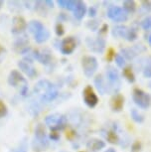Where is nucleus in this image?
Masks as SVG:
<instances>
[{
    "label": "nucleus",
    "mask_w": 151,
    "mask_h": 152,
    "mask_svg": "<svg viewBox=\"0 0 151 152\" xmlns=\"http://www.w3.org/2000/svg\"><path fill=\"white\" fill-rule=\"evenodd\" d=\"M34 91L42 100L47 102L54 100L59 94L56 86L48 80L39 81L34 88Z\"/></svg>",
    "instance_id": "f257e3e1"
},
{
    "label": "nucleus",
    "mask_w": 151,
    "mask_h": 152,
    "mask_svg": "<svg viewBox=\"0 0 151 152\" xmlns=\"http://www.w3.org/2000/svg\"><path fill=\"white\" fill-rule=\"evenodd\" d=\"M48 145H49V142H48L45 127L43 124L39 123L35 128V135H34L32 143L33 149L36 152H41L43 150H46Z\"/></svg>",
    "instance_id": "f03ea898"
},
{
    "label": "nucleus",
    "mask_w": 151,
    "mask_h": 152,
    "mask_svg": "<svg viewBox=\"0 0 151 152\" xmlns=\"http://www.w3.org/2000/svg\"><path fill=\"white\" fill-rule=\"evenodd\" d=\"M28 28H29L30 32L33 34L35 41L37 43H39V44L46 42L49 39L50 37L49 31L47 30V28L40 21H36V20L31 21L29 23V25H28Z\"/></svg>",
    "instance_id": "7ed1b4c3"
},
{
    "label": "nucleus",
    "mask_w": 151,
    "mask_h": 152,
    "mask_svg": "<svg viewBox=\"0 0 151 152\" xmlns=\"http://www.w3.org/2000/svg\"><path fill=\"white\" fill-rule=\"evenodd\" d=\"M8 84H9L11 87L16 88L22 96H27L28 83L18 71L14 70L9 74V77H8Z\"/></svg>",
    "instance_id": "20e7f679"
},
{
    "label": "nucleus",
    "mask_w": 151,
    "mask_h": 152,
    "mask_svg": "<svg viewBox=\"0 0 151 152\" xmlns=\"http://www.w3.org/2000/svg\"><path fill=\"white\" fill-rule=\"evenodd\" d=\"M45 122H46V124L50 128H52V130H59V129H63L66 126L67 119L62 114L55 113V114L48 115L45 118Z\"/></svg>",
    "instance_id": "39448f33"
},
{
    "label": "nucleus",
    "mask_w": 151,
    "mask_h": 152,
    "mask_svg": "<svg viewBox=\"0 0 151 152\" xmlns=\"http://www.w3.org/2000/svg\"><path fill=\"white\" fill-rule=\"evenodd\" d=\"M98 60L93 56H85L82 60V71L88 78H92L98 70Z\"/></svg>",
    "instance_id": "423d86ee"
},
{
    "label": "nucleus",
    "mask_w": 151,
    "mask_h": 152,
    "mask_svg": "<svg viewBox=\"0 0 151 152\" xmlns=\"http://www.w3.org/2000/svg\"><path fill=\"white\" fill-rule=\"evenodd\" d=\"M132 97H133V102H134L135 104H137L139 107L144 108V110L149 107L150 102H151L150 96H149V94H147L142 90L134 88V90H133Z\"/></svg>",
    "instance_id": "0eeeda50"
},
{
    "label": "nucleus",
    "mask_w": 151,
    "mask_h": 152,
    "mask_svg": "<svg viewBox=\"0 0 151 152\" xmlns=\"http://www.w3.org/2000/svg\"><path fill=\"white\" fill-rule=\"evenodd\" d=\"M107 16L115 22H125L128 18V14L123 10V8L118 6L109 7L107 11Z\"/></svg>",
    "instance_id": "6e6552de"
},
{
    "label": "nucleus",
    "mask_w": 151,
    "mask_h": 152,
    "mask_svg": "<svg viewBox=\"0 0 151 152\" xmlns=\"http://www.w3.org/2000/svg\"><path fill=\"white\" fill-rule=\"evenodd\" d=\"M82 97H84V102H85V104L90 107H95L98 102V96L95 94L93 88L90 86L85 88L84 91H82Z\"/></svg>",
    "instance_id": "1a4fd4ad"
},
{
    "label": "nucleus",
    "mask_w": 151,
    "mask_h": 152,
    "mask_svg": "<svg viewBox=\"0 0 151 152\" xmlns=\"http://www.w3.org/2000/svg\"><path fill=\"white\" fill-rule=\"evenodd\" d=\"M77 47V42L74 37H68L65 38L61 43V52L65 55L72 54Z\"/></svg>",
    "instance_id": "9d476101"
},
{
    "label": "nucleus",
    "mask_w": 151,
    "mask_h": 152,
    "mask_svg": "<svg viewBox=\"0 0 151 152\" xmlns=\"http://www.w3.org/2000/svg\"><path fill=\"white\" fill-rule=\"evenodd\" d=\"M27 27V23L25 19L21 16H15L12 20V33L21 34L23 33Z\"/></svg>",
    "instance_id": "9b49d317"
},
{
    "label": "nucleus",
    "mask_w": 151,
    "mask_h": 152,
    "mask_svg": "<svg viewBox=\"0 0 151 152\" xmlns=\"http://www.w3.org/2000/svg\"><path fill=\"white\" fill-rule=\"evenodd\" d=\"M34 58L41 63V64L48 65L51 62L52 56L47 49H36L34 51Z\"/></svg>",
    "instance_id": "f8f14e48"
},
{
    "label": "nucleus",
    "mask_w": 151,
    "mask_h": 152,
    "mask_svg": "<svg viewBox=\"0 0 151 152\" xmlns=\"http://www.w3.org/2000/svg\"><path fill=\"white\" fill-rule=\"evenodd\" d=\"M18 67L20 68V70L23 72L25 75H27L29 78H34V77L37 75L36 69L34 68V66L32 65V63L30 61H25V60L19 61Z\"/></svg>",
    "instance_id": "ddd939ff"
},
{
    "label": "nucleus",
    "mask_w": 151,
    "mask_h": 152,
    "mask_svg": "<svg viewBox=\"0 0 151 152\" xmlns=\"http://www.w3.org/2000/svg\"><path fill=\"white\" fill-rule=\"evenodd\" d=\"M14 49L19 54H24L29 51V40L27 39V37L23 36L17 39L14 43Z\"/></svg>",
    "instance_id": "4468645a"
},
{
    "label": "nucleus",
    "mask_w": 151,
    "mask_h": 152,
    "mask_svg": "<svg viewBox=\"0 0 151 152\" xmlns=\"http://www.w3.org/2000/svg\"><path fill=\"white\" fill-rule=\"evenodd\" d=\"M87 147L90 151L98 152L99 150H101L102 148L105 147V143H104V141H102V140H101V139L93 138L87 143Z\"/></svg>",
    "instance_id": "2eb2a0df"
},
{
    "label": "nucleus",
    "mask_w": 151,
    "mask_h": 152,
    "mask_svg": "<svg viewBox=\"0 0 151 152\" xmlns=\"http://www.w3.org/2000/svg\"><path fill=\"white\" fill-rule=\"evenodd\" d=\"M88 45L90 50L95 51V52H102L104 49V40L101 38H98L96 40H90L88 39Z\"/></svg>",
    "instance_id": "dca6fc26"
},
{
    "label": "nucleus",
    "mask_w": 151,
    "mask_h": 152,
    "mask_svg": "<svg viewBox=\"0 0 151 152\" xmlns=\"http://www.w3.org/2000/svg\"><path fill=\"white\" fill-rule=\"evenodd\" d=\"M73 11H74V16L77 19L81 20L85 16V12H87V6H85V4L82 1H77L75 9Z\"/></svg>",
    "instance_id": "f3484780"
},
{
    "label": "nucleus",
    "mask_w": 151,
    "mask_h": 152,
    "mask_svg": "<svg viewBox=\"0 0 151 152\" xmlns=\"http://www.w3.org/2000/svg\"><path fill=\"white\" fill-rule=\"evenodd\" d=\"M124 99L121 94H115L112 99V108L115 111H120L123 107Z\"/></svg>",
    "instance_id": "a211bd4d"
},
{
    "label": "nucleus",
    "mask_w": 151,
    "mask_h": 152,
    "mask_svg": "<svg viewBox=\"0 0 151 152\" xmlns=\"http://www.w3.org/2000/svg\"><path fill=\"white\" fill-rule=\"evenodd\" d=\"M107 80L113 85H119V74L115 68L109 67L107 70Z\"/></svg>",
    "instance_id": "6ab92c4d"
},
{
    "label": "nucleus",
    "mask_w": 151,
    "mask_h": 152,
    "mask_svg": "<svg viewBox=\"0 0 151 152\" xmlns=\"http://www.w3.org/2000/svg\"><path fill=\"white\" fill-rule=\"evenodd\" d=\"M95 83H96V86L98 88V90L101 91V94H104L105 91L107 90V87L105 86L104 82V79H102L101 76H98L95 80Z\"/></svg>",
    "instance_id": "aec40b11"
},
{
    "label": "nucleus",
    "mask_w": 151,
    "mask_h": 152,
    "mask_svg": "<svg viewBox=\"0 0 151 152\" xmlns=\"http://www.w3.org/2000/svg\"><path fill=\"white\" fill-rule=\"evenodd\" d=\"M136 8V4L134 1H131V0H126V1L123 2V10L126 13H130V12H134Z\"/></svg>",
    "instance_id": "412c9836"
},
{
    "label": "nucleus",
    "mask_w": 151,
    "mask_h": 152,
    "mask_svg": "<svg viewBox=\"0 0 151 152\" xmlns=\"http://www.w3.org/2000/svg\"><path fill=\"white\" fill-rule=\"evenodd\" d=\"M127 31H128V28H126L125 26H118L113 29V35L118 36V37H124L125 38V36H126V34H127Z\"/></svg>",
    "instance_id": "4be33fe9"
},
{
    "label": "nucleus",
    "mask_w": 151,
    "mask_h": 152,
    "mask_svg": "<svg viewBox=\"0 0 151 152\" xmlns=\"http://www.w3.org/2000/svg\"><path fill=\"white\" fill-rule=\"evenodd\" d=\"M123 76H124V78L130 83H133L135 81L134 74H133V72H132V69L129 68V67L125 68L123 70Z\"/></svg>",
    "instance_id": "5701e85b"
},
{
    "label": "nucleus",
    "mask_w": 151,
    "mask_h": 152,
    "mask_svg": "<svg viewBox=\"0 0 151 152\" xmlns=\"http://www.w3.org/2000/svg\"><path fill=\"white\" fill-rule=\"evenodd\" d=\"M130 114H131L132 119L134 120V121H136V122H142L144 120L143 116H142L137 110H134V108H133V110H131V111H130Z\"/></svg>",
    "instance_id": "b1692460"
},
{
    "label": "nucleus",
    "mask_w": 151,
    "mask_h": 152,
    "mask_svg": "<svg viewBox=\"0 0 151 152\" xmlns=\"http://www.w3.org/2000/svg\"><path fill=\"white\" fill-rule=\"evenodd\" d=\"M136 38H137V33H136V31L134 29H128L126 36H125V39H126L127 41L131 42V41H134Z\"/></svg>",
    "instance_id": "393cba45"
},
{
    "label": "nucleus",
    "mask_w": 151,
    "mask_h": 152,
    "mask_svg": "<svg viewBox=\"0 0 151 152\" xmlns=\"http://www.w3.org/2000/svg\"><path fill=\"white\" fill-rule=\"evenodd\" d=\"M10 152H27L26 141H22L16 148H14L13 150H11Z\"/></svg>",
    "instance_id": "a878e982"
},
{
    "label": "nucleus",
    "mask_w": 151,
    "mask_h": 152,
    "mask_svg": "<svg viewBox=\"0 0 151 152\" xmlns=\"http://www.w3.org/2000/svg\"><path fill=\"white\" fill-rule=\"evenodd\" d=\"M141 26L144 30H151V16L146 17L141 22Z\"/></svg>",
    "instance_id": "bb28decb"
},
{
    "label": "nucleus",
    "mask_w": 151,
    "mask_h": 152,
    "mask_svg": "<svg viewBox=\"0 0 151 152\" xmlns=\"http://www.w3.org/2000/svg\"><path fill=\"white\" fill-rule=\"evenodd\" d=\"M107 140L110 142V143H117L118 141V137H117V134H116L115 131H109V133H107Z\"/></svg>",
    "instance_id": "cd10ccee"
},
{
    "label": "nucleus",
    "mask_w": 151,
    "mask_h": 152,
    "mask_svg": "<svg viewBox=\"0 0 151 152\" xmlns=\"http://www.w3.org/2000/svg\"><path fill=\"white\" fill-rule=\"evenodd\" d=\"M115 63H116V65L118 66V67H120V68H123L124 67V65H125V61H124V58H123V56H121V55H116L115 57Z\"/></svg>",
    "instance_id": "c85d7f7f"
},
{
    "label": "nucleus",
    "mask_w": 151,
    "mask_h": 152,
    "mask_svg": "<svg viewBox=\"0 0 151 152\" xmlns=\"http://www.w3.org/2000/svg\"><path fill=\"white\" fill-rule=\"evenodd\" d=\"M7 113V107L3 102L0 100V117H3Z\"/></svg>",
    "instance_id": "c756f323"
},
{
    "label": "nucleus",
    "mask_w": 151,
    "mask_h": 152,
    "mask_svg": "<svg viewBox=\"0 0 151 152\" xmlns=\"http://www.w3.org/2000/svg\"><path fill=\"white\" fill-rule=\"evenodd\" d=\"M141 151V144L139 141H135L132 144L131 147V152H140Z\"/></svg>",
    "instance_id": "7c9ffc66"
},
{
    "label": "nucleus",
    "mask_w": 151,
    "mask_h": 152,
    "mask_svg": "<svg viewBox=\"0 0 151 152\" xmlns=\"http://www.w3.org/2000/svg\"><path fill=\"white\" fill-rule=\"evenodd\" d=\"M64 27H63V25L61 23H58V24L56 25V33L58 36H62L63 34H64Z\"/></svg>",
    "instance_id": "2f4dec72"
},
{
    "label": "nucleus",
    "mask_w": 151,
    "mask_h": 152,
    "mask_svg": "<svg viewBox=\"0 0 151 152\" xmlns=\"http://www.w3.org/2000/svg\"><path fill=\"white\" fill-rule=\"evenodd\" d=\"M143 75H144L145 78H151V65L147 66V67L144 69Z\"/></svg>",
    "instance_id": "473e14b6"
},
{
    "label": "nucleus",
    "mask_w": 151,
    "mask_h": 152,
    "mask_svg": "<svg viewBox=\"0 0 151 152\" xmlns=\"http://www.w3.org/2000/svg\"><path fill=\"white\" fill-rule=\"evenodd\" d=\"M50 137L53 140H58L60 138V134L57 132V130H52V132L50 134Z\"/></svg>",
    "instance_id": "72a5a7b5"
},
{
    "label": "nucleus",
    "mask_w": 151,
    "mask_h": 152,
    "mask_svg": "<svg viewBox=\"0 0 151 152\" xmlns=\"http://www.w3.org/2000/svg\"><path fill=\"white\" fill-rule=\"evenodd\" d=\"M68 2H69V0H59V1H58V4H59V6H60V7L66 8V9H67V7H68Z\"/></svg>",
    "instance_id": "f704fd0d"
},
{
    "label": "nucleus",
    "mask_w": 151,
    "mask_h": 152,
    "mask_svg": "<svg viewBox=\"0 0 151 152\" xmlns=\"http://www.w3.org/2000/svg\"><path fill=\"white\" fill-rule=\"evenodd\" d=\"M113 57H115V52H113L112 49H109V54H107V61H112Z\"/></svg>",
    "instance_id": "c9c22d12"
},
{
    "label": "nucleus",
    "mask_w": 151,
    "mask_h": 152,
    "mask_svg": "<svg viewBox=\"0 0 151 152\" xmlns=\"http://www.w3.org/2000/svg\"><path fill=\"white\" fill-rule=\"evenodd\" d=\"M95 15H96L95 8H90V16H95Z\"/></svg>",
    "instance_id": "e433bc0d"
},
{
    "label": "nucleus",
    "mask_w": 151,
    "mask_h": 152,
    "mask_svg": "<svg viewBox=\"0 0 151 152\" xmlns=\"http://www.w3.org/2000/svg\"><path fill=\"white\" fill-rule=\"evenodd\" d=\"M45 3L49 5V7H53V1H49V0H47V1H45Z\"/></svg>",
    "instance_id": "4c0bfd02"
},
{
    "label": "nucleus",
    "mask_w": 151,
    "mask_h": 152,
    "mask_svg": "<svg viewBox=\"0 0 151 152\" xmlns=\"http://www.w3.org/2000/svg\"><path fill=\"white\" fill-rule=\"evenodd\" d=\"M5 52V50H4V48L2 47L1 45H0V55H2V54H3Z\"/></svg>",
    "instance_id": "58836bf2"
},
{
    "label": "nucleus",
    "mask_w": 151,
    "mask_h": 152,
    "mask_svg": "<svg viewBox=\"0 0 151 152\" xmlns=\"http://www.w3.org/2000/svg\"><path fill=\"white\" fill-rule=\"evenodd\" d=\"M104 152H116V151H115L113 148H109V149H107V150H105Z\"/></svg>",
    "instance_id": "ea45409f"
},
{
    "label": "nucleus",
    "mask_w": 151,
    "mask_h": 152,
    "mask_svg": "<svg viewBox=\"0 0 151 152\" xmlns=\"http://www.w3.org/2000/svg\"><path fill=\"white\" fill-rule=\"evenodd\" d=\"M2 5H3V2H2V1H0V8L2 7Z\"/></svg>",
    "instance_id": "a19ab883"
},
{
    "label": "nucleus",
    "mask_w": 151,
    "mask_h": 152,
    "mask_svg": "<svg viewBox=\"0 0 151 152\" xmlns=\"http://www.w3.org/2000/svg\"><path fill=\"white\" fill-rule=\"evenodd\" d=\"M149 44H150V46H151V36L149 37Z\"/></svg>",
    "instance_id": "79ce46f5"
},
{
    "label": "nucleus",
    "mask_w": 151,
    "mask_h": 152,
    "mask_svg": "<svg viewBox=\"0 0 151 152\" xmlns=\"http://www.w3.org/2000/svg\"><path fill=\"white\" fill-rule=\"evenodd\" d=\"M81 152H85V151H81Z\"/></svg>",
    "instance_id": "37998d69"
}]
</instances>
